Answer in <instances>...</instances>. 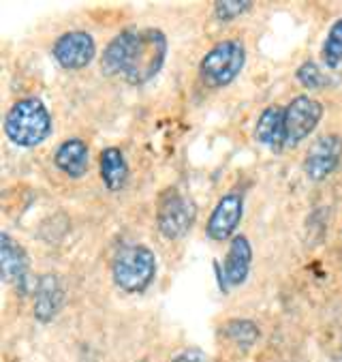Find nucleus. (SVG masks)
<instances>
[{
  "label": "nucleus",
  "instance_id": "nucleus-1",
  "mask_svg": "<svg viewBox=\"0 0 342 362\" xmlns=\"http://www.w3.org/2000/svg\"><path fill=\"white\" fill-rule=\"evenodd\" d=\"M165 56L167 37L159 28H130L109 41L101 66L107 76L140 86L159 74Z\"/></svg>",
  "mask_w": 342,
  "mask_h": 362
},
{
  "label": "nucleus",
  "instance_id": "nucleus-2",
  "mask_svg": "<svg viewBox=\"0 0 342 362\" xmlns=\"http://www.w3.org/2000/svg\"><path fill=\"white\" fill-rule=\"evenodd\" d=\"M49 131H51L49 112L35 97L18 101L5 118V133L20 148L39 146L49 135Z\"/></svg>",
  "mask_w": 342,
  "mask_h": 362
},
{
  "label": "nucleus",
  "instance_id": "nucleus-3",
  "mask_svg": "<svg viewBox=\"0 0 342 362\" xmlns=\"http://www.w3.org/2000/svg\"><path fill=\"white\" fill-rule=\"evenodd\" d=\"M157 276V255L144 245L124 247L114 259V281L124 292H144Z\"/></svg>",
  "mask_w": 342,
  "mask_h": 362
},
{
  "label": "nucleus",
  "instance_id": "nucleus-4",
  "mask_svg": "<svg viewBox=\"0 0 342 362\" xmlns=\"http://www.w3.org/2000/svg\"><path fill=\"white\" fill-rule=\"evenodd\" d=\"M246 60V49L242 41L238 39H227L219 45H214L208 54L203 56L199 64V76L203 84L210 88H221L231 84L244 66Z\"/></svg>",
  "mask_w": 342,
  "mask_h": 362
},
{
  "label": "nucleus",
  "instance_id": "nucleus-5",
  "mask_svg": "<svg viewBox=\"0 0 342 362\" xmlns=\"http://www.w3.org/2000/svg\"><path fill=\"white\" fill-rule=\"evenodd\" d=\"M195 216H197V208L190 197L180 193H169L161 199L159 206V214H157L159 232L167 240L182 238L193 228Z\"/></svg>",
  "mask_w": 342,
  "mask_h": 362
},
{
  "label": "nucleus",
  "instance_id": "nucleus-6",
  "mask_svg": "<svg viewBox=\"0 0 342 362\" xmlns=\"http://www.w3.org/2000/svg\"><path fill=\"white\" fill-rule=\"evenodd\" d=\"M323 116V105L312 97H295L285 110V129H287V146H295L306 139L319 124Z\"/></svg>",
  "mask_w": 342,
  "mask_h": 362
},
{
  "label": "nucleus",
  "instance_id": "nucleus-7",
  "mask_svg": "<svg viewBox=\"0 0 342 362\" xmlns=\"http://www.w3.org/2000/svg\"><path fill=\"white\" fill-rule=\"evenodd\" d=\"M340 159H342V139L338 135H323L308 148L304 159V172L314 182L325 180L338 168Z\"/></svg>",
  "mask_w": 342,
  "mask_h": 362
},
{
  "label": "nucleus",
  "instance_id": "nucleus-8",
  "mask_svg": "<svg viewBox=\"0 0 342 362\" xmlns=\"http://www.w3.org/2000/svg\"><path fill=\"white\" fill-rule=\"evenodd\" d=\"M97 54V45L94 39L88 33L82 30H73L62 35L56 43H54V58L60 66L64 69H84L86 64L92 62Z\"/></svg>",
  "mask_w": 342,
  "mask_h": 362
},
{
  "label": "nucleus",
  "instance_id": "nucleus-9",
  "mask_svg": "<svg viewBox=\"0 0 342 362\" xmlns=\"http://www.w3.org/2000/svg\"><path fill=\"white\" fill-rule=\"evenodd\" d=\"M242 210H244V199L240 193L225 195L210 214L208 236L212 240H227L236 232V228L240 226Z\"/></svg>",
  "mask_w": 342,
  "mask_h": 362
},
{
  "label": "nucleus",
  "instance_id": "nucleus-10",
  "mask_svg": "<svg viewBox=\"0 0 342 362\" xmlns=\"http://www.w3.org/2000/svg\"><path fill=\"white\" fill-rule=\"evenodd\" d=\"M255 137L265 148L281 153L287 146V129H285V110L281 105H269L257 120Z\"/></svg>",
  "mask_w": 342,
  "mask_h": 362
},
{
  "label": "nucleus",
  "instance_id": "nucleus-11",
  "mask_svg": "<svg viewBox=\"0 0 342 362\" xmlns=\"http://www.w3.org/2000/svg\"><path fill=\"white\" fill-rule=\"evenodd\" d=\"M64 303V287L56 274L41 276L35 292V315L39 322H49L58 315Z\"/></svg>",
  "mask_w": 342,
  "mask_h": 362
},
{
  "label": "nucleus",
  "instance_id": "nucleus-12",
  "mask_svg": "<svg viewBox=\"0 0 342 362\" xmlns=\"http://www.w3.org/2000/svg\"><path fill=\"white\" fill-rule=\"evenodd\" d=\"M250 262H252V249H250L248 238L246 236H236L231 240V247H229L225 264H223L227 285H242L246 281V276H248Z\"/></svg>",
  "mask_w": 342,
  "mask_h": 362
},
{
  "label": "nucleus",
  "instance_id": "nucleus-13",
  "mask_svg": "<svg viewBox=\"0 0 342 362\" xmlns=\"http://www.w3.org/2000/svg\"><path fill=\"white\" fill-rule=\"evenodd\" d=\"M56 165L71 178H82L88 170V146L82 139H66L56 151Z\"/></svg>",
  "mask_w": 342,
  "mask_h": 362
},
{
  "label": "nucleus",
  "instance_id": "nucleus-14",
  "mask_svg": "<svg viewBox=\"0 0 342 362\" xmlns=\"http://www.w3.org/2000/svg\"><path fill=\"white\" fill-rule=\"evenodd\" d=\"M0 255H3V274L5 281L9 283H24L26 270H28V259L20 243H16L9 234L0 236Z\"/></svg>",
  "mask_w": 342,
  "mask_h": 362
},
{
  "label": "nucleus",
  "instance_id": "nucleus-15",
  "mask_svg": "<svg viewBox=\"0 0 342 362\" xmlns=\"http://www.w3.org/2000/svg\"><path fill=\"white\" fill-rule=\"evenodd\" d=\"M128 168L124 155L118 148H105L101 153V178L109 191H120L126 185Z\"/></svg>",
  "mask_w": 342,
  "mask_h": 362
},
{
  "label": "nucleus",
  "instance_id": "nucleus-16",
  "mask_svg": "<svg viewBox=\"0 0 342 362\" xmlns=\"http://www.w3.org/2000/svg\"><path fill=\"white\" fill-rule=\"evenodd\" d=\"M321 56L329 69H338L342 64V18L331 24L327 30V37L323 41Z\"/></svg>",
  "mask_w": 342,
  "mask_h": 362
},
{
  "label": "nucleus",
  "instance_id": "nucleus-17",
  "mask_svg": "<svg viewBox=\"0 0 342 362\" xmlns=\"http://www.w3.org/2000/svg\"><path fill=\"white\" fill-rule=\"evenodd\" d=\"M225 332H227V337L231 341H236L238 345H244V347L252 345L259 339V328L252 322H248V320H233V322H229L225 326Z\"/></svg>",
  "mask_w": 342,
  "mask_h": 362
},
{
  "label": "nucleus",
  "instance_id": "nucleus-18",
  "mask_svg": "<svg viewBox=\"0 0 342 362\" xmlns=\"http://www.w3.org/2000/svg\"><path fill=\"white\" fill-rule=\"evenodd\" d=\"M298 82L304 86V88H321L325 86V76L321 74V69L314 64V62H304L300 69H298Z\"/></svg>",
  "mask_w": 342,
  "mask_h": 362
},
{
  "label": "nucleus",
  "instance_id": "nucleus-19",
  "mask_svg": "<svg viewBox=\"0 0 342 362\" xmlns=\"http://www.w3.org/2000/svg\"><path fill=\"white\" fill-rule=\"evenodd\" d=\"M252 3L248 0H225V3H216V18L219 20H233L240 13L248 11Z\"/></svg>",
  "mask_w": 342,
  "mask_h": 362
},
{
  "label": "nucleus",
  "instance_id": "nucleus-20",
  "mask_svg": "<svg viewBox=\"0 0 342 362\" xmlns=\"http://www.w3.org/2000/svg\"><path fill=\"white\" fill-rule=\"evenodd\" d=\"M171 362H208L205 360L201 354H197V351H188V354H182V356H178V358H173Z\"/></svg>",
  "mask_w": 342,
  "mask_h": 362
},
{
  "label": "nucleus",
  "instance_id": "nucleus-21",
  "mask_svg": "<svg viewBox=\"0 0 342 362\" xmlns=\"http://www.w3.org/2000/svg\"><path fill=\"white\" fill-rule=\"evenodd\" d=\"M331 362H342V356H338V358H334Z\"/></svg>",
  "mask_w": 342,
  "mask_h": 362
}]
</instances>
